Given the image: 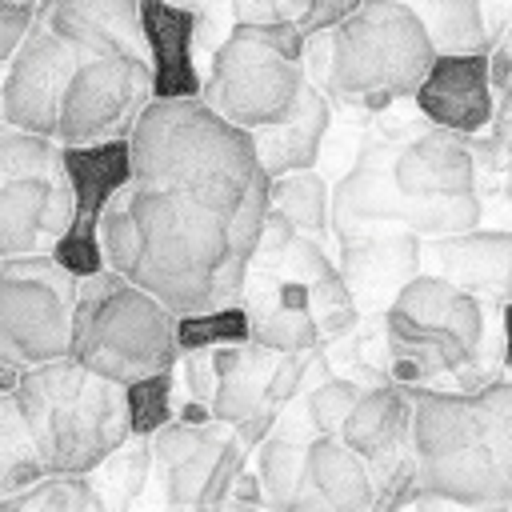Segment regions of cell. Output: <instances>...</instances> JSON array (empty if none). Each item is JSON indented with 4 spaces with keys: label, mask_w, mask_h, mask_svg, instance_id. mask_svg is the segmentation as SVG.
I'll use <instances>...</instances> for the list:
<instances>
[{
    "label": "cell",
    "mask_w": 512,
    "mask_h": 512,
    "mask_svg": "<svg viewBox=\"0 0 512 512\" xmlns=\"http://www.w3.org/2000/svg\"><path fill=\"white\" fill-rule=\"evenodd\" d=\"M132 180L100 212L108 268L176 316L240 304L272 208L256 136L204 96L148 100L132 128Z\"/></svg>",
    "instance_id": "6da1fadb"
},
{
    "label": "cell",
    "mask_w": 512,
    "mask_h": 512,
    "mask_svg": "<svg viewBox=\"0 0 512 512\" xmlns=\"http://www.w3.org/2000/svg\"><path fill=\"white\" fill-rule=\"evenodd\" d=\"M412 392L420 492L452 504H512V376L484 388Z\"/></svg>",
    "instance_id": "7a4b0ae2"
},
{
    "label": "cell",
    "mask_w": 512,
    "mask_h": 512,
    "mask_svg": "<svg viewBox=\"0 0 512 512\" xmlns=\"http://www.w3.org/2000/svg\"><path fill=\"white\" fill-rule=\"evenodd\" d=\"M48 472H96L132 432L128 384L76 356L32 364L12 388Z\"/></svg>",
    "instance_id": "3957f363"
},
{
    "label": "cell",
    "mask_w": 512,
    "mask_h": 512,
    "mask_svg": "<svg viewBox=\"0 0 512 512\" xmlns=\"http://www.w3.org/2000/svg\"><path fill=\"white\" fill-rule=\"evenodd\" d=\"M180 316L116 268L80 276L72 308V356L120 384L168 372L180 352Z\"/></svg>",
    "instance_id": "277c9868"
},
{
    "label": "cell",
    "mask_w": 512,
    "mask_h": 512,
    "mask_svg": "<svg viewBox=\"0 0 512 512\" xmlns=\"http://www.w3.org/2000/svg\"><path fill=\"white\" fill-rule=\"evenodd\" d=\"M492 304L440 272H416L384 312V348L392 380L428 384L436 376H456L488 344L500 340V320L492 324Z\"/></svg>",
    "instance_id": "5b68a950"
},
{
    "label": "cell",
    "mask_w": 512,
    "mask_h": 512,
    "mask_svg": "<svg viewBox=\"0 0 512 512\" xmlns=\"http://www.w3.org/2000/svg\"><path fill=\"white\" fill-rule=\"evenodd\" d=\"M436 60V44L408 0H364L328 32L324 92L344 104L388 108L412 100Z\"/></svg>",
    "instance_id": "8992f818"
},
{
    "label": "cell",
    "mask_w": 512,
    "mask_h": 512,
    "mask_svg": "<svg viewBox=\"0 0 512 512\" xmlns=\"http://www.w3.org/2000/svg\"><path fill=\"white\" fill-rule=\"evenodd\" d=\"M76 288L56 252L0 256V360L32 368L72 356Z\"/></svg>",
    "instance_id": "52a82bcc"
},
{
    "label": "cell",
    "mask_w": 512,
    "mask_h": 512,
    "mask_svg": "<svg viewBox=\"0 0 512 512\" xmlns=\"http://www.w3.org/2000/svg\"><path fill=\"white\" fill-rule=\"evenodd\" d=\"M304 60L280 52L252 28H232L220 48H212V64L200 96L240 128H272L288 120L308 88Z\"/></svg>",
    "instance_id": "ba28073f"
},
{
    "label": "cell",
    "mask_w": 512,
    "mask_h": 512,
    "mask_svg": "<svg viewBox=\"0 0 512 512\" xmlns=\"http://www.w3.org/2000/svg\"><path fill=\"white\" fill-rule=\"evenodd\" d=\"M392 152L368 148L360 164L336 184L332 192V224L360 228V224H396L420 236H460L484 224V204L476 192L460 196H408L392 176Z\"/></svg>",
    "instance_id": "9c48e42d"
},
{
    "label": "cell",
    "mask_w": 512,
    "mask_h": 512,
    "mask_svg": "<svg viewBox=\"0 0 512 512\" xmlns=\"http://www.w3.org/2000/svg\"><path fill=\"white\" fill-rule=\"evenodd\" d=\"M156 100L152 60L136 56H88L76 64L64 108H60V144H96L132 136L140 112Z\"/></svg>",
    "instance_id": "30bf717a"
},
{
    "label": "cell",
    "mask_w": 512,
    "mask_h": 512,
    "mask_svg": "<svg viewBox=\"0 0 512 512\" xmlns=\"http://www.w3.org/2000/svg\"><path fill=\"white\" fill-rule=\"evenodd\" d=\"M80 60L84 56L60 32L40 24V16H36L32 36L8 60V72H4V92H0L4 124L28 128L40 136H56L64 92H68V80H72Z\"/></svg>",
    "instance_id": "8fae6325"
},
{
    "label": "cell",
    "mask_w": 512,
    "mask_h": 512,
    "mask_svg": "<svg viewBox=\"0 0 512 512\" xmlns=\"http://www.w3.org/2000/svg\"><path fill=\"white\" fill-rule=\"evenodd\" d=\"M340 272L360 312H388L400 288L420 272V232L396 224H360L340 232Z\"/></svg>",
    "instance_id": "7c38bea8"
},
{
    "label": "cell",
    "mask_w": 512,
    "mask_h": 512,
    "mask_svg": "<svg viewBox=\"0 0 512 512\" xmlns=\"http://www.w3.org/2000/svg\"><path fill=\"white\" fill-rule=\"evenodd\" d=\"M76 220L80 204L68 176L0 180V256L52 252Z\"/></svg>",
    "instance_id": "4fadbf2b"
},
{
    "label": "cell",
    "mask_w": 512,
    "mask_h": 512,
    "mask_svg": "<svg viewBox=\"0 0 512 512\" xmlns=\"http://www.w3.org/2000/svg\"><path fill=\"white\" fill-rule=\"evenodd\" d=\"M492 88L496 76L488 52H440L412 100L428 124L472 136L492 120Z\"/></svg>",
    "instance_id": "5bb4252c"
},
{
    "label": "cell",
    "mask_w": 512,
    "mask_h": 512,
    "mask_svg": "<svg viewBox=\"0 0 512 512\" xmlns=\"http://www.w3.org/2000/svg\"><path fill=\"white\" fill-rule=\"evenodd\" d=\"M40 24L88 56H148L144 0H40Z\"/></svg>",
    "instance_id": "9a60e30c"
},
{
    "label": "cell",
    "mask_w": 512,
    "mask_h": 512,
    "mask_svg": "<svg viewBox=\"0 0 512 512\" xmlns=\"http://www.w3.org/2000/svg\"><path fill=\"white\" fill-rule=\"evenodd\" d=\"M340 436L372 464V476L380 488L404 460H412V392H408V384L392 380V384L364 388Z\"/></svg>",
    "instance_id": "2e32d148"
},
{
    "label": "cell",
    "mask_w": 512,
    "mask_h": 512,
    "mask_svg": "<svg viewBox=\"0 0 512 512\" xmlns=\"http://www.w3.org/2000/svg\"><path fill=\"white\" fill-rule=\"evenodd\" d=\"M376 504V476L372 464L344 440L316 432L308 440L304 480L288 508H332V512H360Z\"/></svg>",
    "instance_id": "e0dca14e"
},
{
    "label": "cell",
    "mask_w": 512,
    "mask_h": 512,
    "mask_svg": "<svg viewBox=\"0 0 512 512\" xmlns=\"http://www.w3.org/2000/svg\"><path fill=\"white\" fill-rule=\"evenodd\" d=\"M464 132L428 124L392 156V176L408 196H460L476 192V160Z\"/></svg>",
    "instance_id": "ac0fdd59"
},
{
    "label": "cell",
    "mask_w": 512,
    "mask_h": 512,
    "mask_svg": "<svg viewBox=\"0 0 512 512\" xmlns=\"http://www.w3.org/2000/svg\"><path fill=\"white\" fill-rule=\"evenodd\" d=\"M428 256L452 284L484 296L496 308L512 304V232L472 228L460 236H432Z\"/></svg>",
    "instance_id": "d6986e66"
},
{
    "label": "cell",
    "mask_w": 512,
    "mask_h": 512,
    "mask_svg": "<svg viewBox=\"0 0 512 512\" xmlns=\"http://www.w3.org/2000/svg\"><path fill=\"white\" fill-rule=\"evenodd\" d=\"M144 36H148V56H152L156 100L200 96L204 80L192 68L196 12L164 4V0H144Z\"/></svg>",
    "instance_id": "ffe728a7"
},
{
    "label": "cell",
    "mask_w": 512,
    "mask_h": 512,
    "mask_svg": "<svg viewBox=\"0 0 512 512\" xmlns=\"http://www.w3.org/2000/svg\"><path fill=\"white\" fill-rule=\"evenodd\" d=\"M328 124H332V104H328V92L308 80L296 112L272 128H256V152L264 160V172L276 180V176H288V172H304V168H316L320 160V144L328 136Z\"/></svg>",
    "instance_id": "44dd1931"
},
{
    "label": "cell",
    "mask_w": 512,
    "mask_h": 512,
    "mask_svg": "<svg viewBox=\"0 0 512 512\" xmlns=\"http://www.w3.org/2000/svg\"><path fill=\"white\" fill-rule=\"evenodd\" d=\"M64 168L76 188L80 220H100L112 196L132 180V140H96V144H64Z\"/></svg>",
    "instance_id": "7402d4cb"
},
{
    "label": "cell",
    "mask_w": 512,
    "mask_h": 512,
    "mask_svg": "<svg viewBox=\"0 0 512 512\" xmlns=\"http://www.w3.org/2000/svg\"><path fill=\"white\" fill-rule=\"evenodd\" d=\"M40 476H48L40 444H36L16 396L4 392L0 396V500L32 488Z\"/></svg>",
    "instance_id": "603a6c76"
},
{
    "label": "cell",
    "mask_w": 512,
    "mask_h": 512,
    "mask_svg": "<svg viewBox=\"0 0 512 512\" xmlns=\"http://www.w3.org/2000/svg\"><path fill=\"white\" fill-rule=\"evenodd\" d=\"M432 44L440 52H484L488 48V24H484V4L480 0H408Z\"/></svg>",
    "instance_id": "cb8c5ba5"
},
{
    "label": "cell",
    "mask_w": 512,
    "mask_h": 512,
    "mask_svg": "<svg viewBox=\"0 0 512 512\" xmlns=\"http://www.w3.org/2000/svg\"><path fill=\"white\" fill-rule=\"evenodd\" d=\"M108 508L92 472H48L32 488L4 496L0 512H100Z\"/></svg>",
    "instance_id": "d4e9b609"
},
{
    "label": "cell",
    "mask_w": 512,
    "mask_h": 512,
    "mask_svg": "<svg viewBox=\"0 0 512 512\" xmlns=\"http://www.w3.org/2000/svg\"><path fill=\"white\" fill-rule=\"evenodd\" d=\"M272 204H276L300 232L324 240V232H328V224H332V192H328L324 176H316V168L276 176V180H272Z\"/></svg>",
    "instance_id": "484cf974"
},
{
    "label": "cell",
    "mask_w": 512,
    "mask_h": 512,
    "mask_svg": "<svg viewBox=\"0 0 512 512\" xmlns=\"http://www.w3.org/2000/svg\"><path fill=\"white\" fill-rule=\"evenodd\" d=\"M152 468H156L152 436H132L128 444H120L92 472V480H96V488H100V496H104L108 508H128L140 496V488H144V480H148Z\"/></svg>",
    "instance_id": "4316f807"
},
{
    "label": "cell",
    "mask_w": 512,
    "mask_h": 512,
    "mask_svg": "<svg viewBox=\"0 0 512 512\" xmlns=\"http://www.w3.org/2000/svg\"><path fill=\"white\" fill-rule=\"evenodd\" d=\"M20 176H68L64 144L56 136H40V132L4 124V132H0V180H20Z\"/></svg>",
    "instance_id": "83f0119b"
},
{
    "label": "cell",
    "mask_w": 512,
    "mask_h": 512,
    "mask_svg": "<svg viewBox=\"0 0 512 512\" xmlns=\"http://www.w3.org/2000/svg\"><path fill=\"white\" fill-rule=\"evenodd\" d=\"M304 464H308V444L288 436V432H276V436H264L260 440V452H256V472L264 480V492H268V504L276 508H288L300 480H304Z\"/></svg>",
    "instance_id": "f1b7e54d"
},
{
    "label": "cell",
    "mask_w": 512,
    "mask_h": 512,
    "mask_svg": "<svg viewBox=\"0 0 512 512\" xmlns=\"http://www.w3.org/2000/svg\"><path fill=\"white\" fill-rule=\"evenodd\" d=\"M176 332H180V352L220 348V344H248L252 340V320H248L244 304H224V308H204V312L180 316Z\"/></svg>",
    "instance_id": "f546056e"
},
{
    "label": "cell",
    "mask_w": 512,
    "mask_h": 512,
    "mask_svg": "<svg viewBox=\"0 0 512 512\" xmlns=\"http://www.w3.org/2000/svg\"><path fill=\"white\" fill-rule=\"evenodd\" d=\"M220 428H228L224 420H184V416H176V420H168V424H160L156 432H152V452H156V468L160 472H168V468H176V464H184L192 452H200Z\"/></svg>",
    "instance_id": "4dcf8cb0"
},
{
    "label": "cell",
    "mask_w": 512,
    "mask_h": 512,
    "mask_svg": "<svg viewBox=\"0 0 512 512\" xmlns=\"http://www.w3.org/2000/svg\"><path fill=\"white\" fill-rule=\"evenodd\" d=\"M360 392H364V388H360L356 380H340V376L320 380L316 388H308V400H304L308 424H312L316 432L340 436L344 424H348V416H352V408H356V400H360Z\"/></svg>",
    "instance_id": "1f68e13d"
},
{
    "label": "cell",
    "mask_w": 512,
    "mask_h": 512,
    "mask_svg": "<svg viewBox=\"0 0 512 512\" xmlns=\"http://www.w3.org/2000/svg\"><path fill=\"white\" fill-rule=\"evenodd\" d=\"M128 408H132V432L152 436L160 424L172 420V368L152 372L144 380L128 384Z\"/></svg>",
    "instance_id": "d6a6232c"
},
{
    "label": "cell",
    "mask_w": 512,
    "mask_h": 512,
    "mask_svg": "<svg viewBox=\"0 0 512 512\" xmlns=\"http://www.w3.org/2000/svg\"><path fill=\"white\" fill-rule=\"evenodd\" d=\"M56 260L72 272V276H92L100 268H108L104 244H100V220H76L60 240H56Z\"/></svg>",
    "instance_id": "836d02e7"
},
{
    "label": "cell",
    "mask_w": 512,
    "mask_h": 512,
    "mask_svg": "<svg viewBox=\"0 0 512 512\" xmlns=\"http://www.w3.org/2000/svg\"><path fill=\"white\" fill-rule=\"evenodd\" d=\"M36 16H40V4H28V0H0V60L8 64L24 40L32 36L36 28Z\"/></svg>",
    "instance_id": "e575fe53"
},
{
    "label": "cell",
    "mask_w": 512,
    "mask_h": 512,
    "mask_svg": "<svg viewBox=\"0 0 512 512\" xmlns=\"http://www.w3.org/2000/svg\"><path fill=\"white\" fill-rule=\"evenodd\" d=\"M308 0H232V28L240 24H280L300 20Z\"/></svg>",
    "instance_id": "d590c367"
},
{
    "label": "cell",
    "mask_w": 512,
    "mask_h": 512,
    "mask_svg": "<svg viewBox=\"0 0 512 512\" xmlns=\"http://www.w3.org/2000/svg\"><path fill=\"white\" fill-rule=\"evenodd\" d=\"M500 332H504V368L512 372V304H500Z\"/></svg>",
    "instance_id": "8d00e7d4"
},
{
    "label": "cell",
    "mask_w": 512,
    "mask_h": 512,
    "mask_svg": "<svg viewBox=\"0 0 512 512\" xmlns=\"http://www.w3.org/2000/svg\"><path fill=\"white\" fill-rule=\"evenodd\" d=\"M164 4H176V8H192V12H196L204 0H164Z\"/></svg>",
    "instance_id": "74e56055"
},
{
    "label": "cell",
    "mask_w": 512,
    "mask_h": 512,
    "mask_svg": "<svg viewBox=\"0 0 512 512\" xmlns=\"http://www.w3.org/2000/svg\"><path fill=\"white\" fill-rule=\"evenodd\" d=\"M508 196H512V172H508Z\"/></svg>",
    "instance_id": "f35d334b"
},
{
    "label": "cell",
    "mask_w": 512,
    "mask_h": 512,
    "mask_svg": "<svg viewBox=\"0 0 512 512\" xmlns=\"http://www.w3.org/2000/svg\"><path fill=\"white\" fill-rule=\"evenodd\" d=\"M28 4H40V0H28Z\"/></svg>",
    "instance_id": "ab89813d"
}]
</instances>
